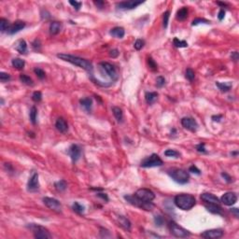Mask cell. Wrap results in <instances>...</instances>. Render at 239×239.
Returning <instances> with one entry per match:
<instances>
[{"label":"cell","mask_w":239,"mask_h":239,"mask_svg":"<svg viewBox=\"0 0 239 239\" xmlns=\"http://www.w3.org/2000/svg\"><path fill=\"white\" fill-rule=\"evenodd\" d=\"M205 207L212 214H217V215H221L222 214V208L220 206L219 204H205Z\"/></svg>","instance_id":"d6986e66"},{"label":"cell","mask_w":239,"mask_h":239,"mask_svg":"<svg viewBox=\"0 0 239 239\" xmlns=\"http://www.w3.org/2000/svg\"><path fill=\"white\" fill-rule=\"evenodd\" d=\"M55 127L56 129L60 132V133H66L67 130H68V125L65 122V120L63 119V118H59L56 123H55Z\"/></svg>","instance_id":"44dd1931"},{"label":"cell","mask_w":239,"mask_h":239,"mask_svg":"<svg viewBox=\"0 0 239 239\" xmlns=\"http://www.w3.org/2000/svg\"><path fill=\"white\" fill-rule=\"evenodd\" d=\"M97 196H98V197H100V198H102V199H103V200H105L106 202H108V195H107L106 194L98 193V194H97Z\"/></svg>","instance_id":"6f0895ef"},{"label":"cell","mask_w":239,"mask_h":239,"mask_svg":"<svg viewBox=\"0 0 239 239\" xmlns=\"http://www.w3.org/2000/svg\"><path fill=\"white\" fill-rule=\"evenodd\" d=\"M81 107L84 108V109L87 111V112H91L92 111V99L91 97H85V98H82L80 99V101Z\"/></svg>","instance_id":"d4e9b609"},{"label":"cell","mask_w":239,"mask_h":239,"mask_svg":"<svg viewBox=\"0 0 239 239\" xmlns=\"http://www.w3.org/2000/svg\"><path fill=\"white\" fill-rule=\"evenodd\" d=\"M216 86L221 90V92H229L231 90L233 84H232V82H219V81H217L216 82Z\"/></svg>","instance_id":"4316f807"},{"label":"cell","mask_w":239,"mask_h":239,"mask_svg":"<svg viewBox=\"0 0 239 239\" xmlns=\"http://www.w3.org/2000/svg\"><path fill=\"white\" fill-rule=\"evenodd\" d=\"M236 201H237V195L232 192L224 194L221 198V202L225 206H233L236 203Z\"/></svg>","instance_id":"9a60e30c"},{"label":"cell","mask_w":239,"mask_h":239,"mask_svg":"<svg viewBox=\"0 0 239 239\" xmlns=\"http://www.w3.org/2000/svg\"><path fill=\"white\" fill-rule=\"evenodd\" d=\"M135 195L139 200L145 202V203H151L155 198V194L152 190H151L150 189H145V188L137 190Z\"/></svg>","instance_id":"ba28073f"},{"label":"cell","mask_w":239,"mask_h":239,"mask_svg":"<svg viewBox=\"0 0 239 239\" xmlns=\"http://www.w3.org/2000/svg\"><path fill=\"white\" fill-rule=\"evenodd\" d=\"M141 167H145V168H151V167H157L163 165V161L159 157L158 154H151V156L145 158L140 163Z\"/></svg>","instance_id":"5b68a950"},{"label":"cell","mask_w":239,"mask_h":239,"mask_svg":"<svg viewBox=\"0 0 239 239\" xmlns=\"http://www.w3.org/2000/svg\"><path fill=\"white\" fill-rule=\"evenodd\" d=\"M171 178L178 184H186L189 182V173L183 169H172L168 172Z\"/></svg>","instance_id":"277c9868"},{"label":"cell","mask_w":239,"mask_h":239,"mask_svg":"<svg viewBox=\"0 0 239 239\" xmlns=\"http://www.w3.org/2000/svg\"><path fill=\"white\" fill-rule=\"evenodd\" d=\"M99 70L103 74H106V76L109 79V80L113 83L119 79V75L117 72V69L115 66L108 62H102L99 65Z\"/></svg>","instance_id":"3957f363"},{"label":"cell","mask_w":239,"mask_h":239,"mask_svg":"<svg viewBox=\"0 0 239 239\" xmlns=\"http://www.w3.org/2000/svg\"><path fill=\"white\" fill-rule=\"evenodd\" d=\"M32 47L34 48V50L35 51H39L40 50V47H41V44H40V42H39V40H35L33 43H32Z\"/></svg>","instance_id":"816d5d0a"},{"label":"cell","mask_w":239,"mask_h":239,"mask_svg":"<svg viewBox=\"0 0 239 239\" xmlns=\"http://www.w3.org/2000/svg\"><path fill=\"white\" fill-rule=\"evenodd\" d=\"M163 218L160 216V215H157V216L154 217V222L157 226H162L163 224Z\"/></svg>","instance_id":"c3c4849f"},{"label":"cell","mask_w":239,"mask_h":239,"mask_svg":"<svg viewBox=\"0 0 239 239\" xmlns=\"http://www.w3.org/2000/svg\"><path fill=\"white\" fill-rule=\"evenodd\" d=\"M124 199L130 203L133 206H135L137 207L143 208V209H146V210H151V208L153 207V205L151 203H145L141 200H139L135 195H125Z\"/></svg>","instance_id":"9c48e42d"},{"label":"cell","mask_w":239,"mask_h":239,"mask_svg":"<svg viewBox=\"0 0 239 239\" xmlns=\"http://www.w3.org/2000/svg\"><path fill=\"white\" fill-rule=\"evenodd\" d=\"M62 29V23L59 22H53L50 25V34L53 36H55L59 34V32Z\"/></svg>","instance_id":"603a6c76"},{"label":"cell","mask_w":239,"mask_h":239,"mask_svg":"<svg viewBox=\"0 0 239 239\" xmlns=\"http://www.w3.org/2000/svg\"><path fill=\"white\" fill-rule=\"evenodd\" d=\"M169 229H170V233L178 238H186L190 235V233L188 230L184 229L183 227L179 226L174 221H171L169 223Z\"/></svg>","instance_id":"52a82bcc"},{"label":"cell","mask_w":239,"mask_h":239,"mask_svg":"<svg viewBox=\"0 0 239 239\" xmlns=\"http://www.w3.org/2000/svg\"><path fill=\"white\" fill-rule=\"evenodd\" d=\"M173 44L175 45V47L177 48H187L188 47V43L185 40H179L178 37H175L173 40Z\"/></svg>","instance_id":"8d00e7d4"},{"label":"cell","mask_w":239,"mask_h":239,"mask_svg":"<svg viewBox=\"0 0 239 239\" xmlns=\"http://www.w3.org/2000/svg\"><path fill=\"white\" fill-rule=\"evenodd\" d=\"M67 153L69 154V156L71 157V160H72V162L75 163L76 162L79 161V159L80 158V155H81V151H80V148L76 145V144H73L71 145L70 148L68 149L67 151Z\"/></svg>","instance_id":"4fadbf2b"},{"label":"cell","mask_w":239,"mask_h":239,"mask_svg":"<svg viewBox=\"0 0 239 239\" xmlns=\"http://www.w3.org/2000/svg\"><path fill=\"white\" fill-rule=\"evenodd\" d=\"M200 23H206V25H208V23H210V22L207 21V20H206V19L197 18V19H194V20L193 21L192 25H193V26H194V25H200Z\"/></svg>","instance_id":"b9f144b4"},{"label":"cell","mask_w":239,"mask_h":239,"mask_svg":"<svg viewBox=\"0 0 239 239\" xmlns=\"http://www.w3.org/2000/svg\"><path fill=\"white\" fill-rule=\"evenodd\" d=\"M34 72H35V74L37 76V78L40 79V80H43V79H45V77H46V74H45V72H44V70L41 69V68H39V67H36V68L34 69Z\"/></svg>","instance_id":"f35d334b"},{"label":"cell","mask_w":239,"mask_h":239,"mask_svg":"<svg viewBox=\"0 0 239 239\" xmlns=\"http://www.w3.org/2000/svg\"><path fill=\"white\" fill-rule=\"evenodd\" d=\"M189 171H190V172H192V173H194V174H196V175H200V174H201V171L197 168V167H196L194 164L192 165V166H190Z\"/></svg>","instance_id":"681fc988"},{"label":"cell","mask_w":239,"mask_h":239,"mask_svg":"<svg viewBox=\"0 0 239 239\" xmlns=\"http://www.w3.org/2000/svg\"><path fill=\"white\" fill-rule=\"evenodd\" d=\"M29 116H30V121L33 124H36L37 123V109L36 107H32L31 110H30V113H29Z\"/></svg>","instance_id":"836d02e7"},{"label":"cell","mask_w":239,"mask_h":239,"mask_svg":"<svg viewBox=\"0 0 239 239\" xmlns=\"http://www.w3.org/2000/svg\"><path fill=\"white\" fill-rule=\"evenodd\" d=\"M39 189V181H38V174L33 173L30 177L27 183V190L29 192H36Z\"/></svg>","instance_id":"2e32d148"},{"label":"cell","mask_w":239,"mask_h":239,"mask_svg":"<svg viewBox=\"0 0 239 239\" xmlns=\"http://www.w3.org/2000/svg\"><path fill=\"white\" fill-rule=\"evenodd\" d=\"M174 203L179 209L190 210L195 206L196 200H195L194 196H193L192 194H178L175 196Z\"/></svg>","instance_id":"7a4b0ae2"},{"label":"cell","mask_w":239,"mask_h":239,"mask_svg":"<svg viewBox=\"0 0 239 239\" xmlns=\"http://www.w3.org/2000/svg\"><path fill=\"white\" fill-rule=\"evenodd\" d=\"M164 155L166 157H174V158H178L180 156V153L175 150H167L164 151Z\"/></svg>","instance_id":"74e56055"},{"label":"cell","mask_w":239,"mask_h":239,"mask_svg":"<svg viewBox=\"0 0 239 239\" xmlns=\"http://www.w3.org/2000/svg\"><path fill=\"white\" fill-rule=\"evenodd\" d=\"M69 4L72 6L76 10H80L81 6H82V3L81 2H77V1H73V0H70L69 1Z\"/></svg>","instance_id":"ee69618b"},{"label":"cell","mask_w":239,"mask_h":239,"mask_svg":"<svg viewBox=\"0 0 239 239\" xmlns=\"http://www.w3.org/2000/svg\"><path fill=\"white\" fill-rule=\"evenodd\" d=\"M144 45H145V41L143 40V39L138 38V39L135 40L134 47H135V49L136 51H140V50L142 49V48L144 47Z\"/></svg>","instance_id":"ab89813d"},{"label":"cell","mask_w":239,"mask_h":239,"mask_svg":"<svg viewBox=\"0 0 239 239\" xmlns=\"http://www.w3.org/2000/svg\"><path fill=\"white\" fill-rule=\"evenodd\" d=\"M34 233V236L37 239H50L52 238V234L45 227L37 225V224H31L28 226Z\"/></svg>","instance_id":"8992f818"},{"label":"cell","mask_w":239,"mask_h":239,"mask_svg":"<svg viewBox=\"0 0 239 239\" xmlns=\"http://www.w3.org/2000/svg\"><path fill=\"white\" fill-rule=\"evenodd\" d=\"M109 34L114 37H117V38H123L125 35V31H124V28L123 27H120V26H117V27H114L110 30Z\"/></svg>","instance_id":"7402d4cb"},{"label":"cell","mask_w":239,"mask_h":239,"mask_svg":"<svg viewBox=\"0 0 239 239\" xmlns=\"http://www.w3.org/2000/svg\"><path fill=\"white\" fill-rule=\"evenodd\" d=\"M185 77L188 80L190 81H193L195 78V73L194 71L192 68H187L186 69V72H185Z\"/></svg>","instance_id":"d590c367"},{"label":"cell","mask_w":239,"mask_h":239,"mask_svg":"<svg viewBox=\"0 0 239 239\" xmlns=\"http://www.w3.org/2000/svg\"><path fill=\"white\" fill-rule=\"evenodd\" d=\"M20 80L23 83V84H25V85H28V86H33L34 85V81H33V80L30 78V77H28L27 75H21L20 76Z\"/></svg>","instance_id":"d6a6232c"},{"label":"cell","mask_w":239,"mask_h":239,"mask_svg":"<svg viewBox=\"0 0 239 239\" xmlns=\"http://www.w3.org/2000/svg\"><path fill=\"white\" fill-rule=\"evenodd\" d=\"M43 203L44 205L49 207L51 210L55 211L57 213H60L62 211V205L61 203L55 199V198H52V197H44L43 198Z\"/></svg>","instance_id":"30bf717a"},{"label":"cell","mask_w":239,"mask_h":239,"mask_svg":"<svg viewBox=\"0 0 239 239\" xmlns=\"http://www.w3.org/2000/svg\"><path fill=\"white\" fill-rule=\"evenodd\" d=\"M232 211L234 213V215H235V217L237 218L238 217V209L237 208H232Z\"/></svg>","instance_id":"94428289"},{"label":"cell","mask_w":239,"mask_h":239,"mask_svg":"<svg viewBox=\"0 0 239 239\" xmlns=\"http://www.w3.org/2000/svg\"><path fill=\"white\" fill-rule=\"evenodd\" d=\"M117 221L120 226H122L125 230H130L131 229V222L129 221L128 219H126L123 216H118L117 217Z\"/></svg>","instance_id":"cb8c5ba5"},{"label":"cell","mask_w":239,"mask_h":239,"mask_svg":"<svg viewBox=\"0 0 239 239\" xmlns=\"http://www.w3.org/2000/svg\"><path fill=\"white\" fill-rule=\"evenodd\" d=\"M93 3H94L95 5H96L99 9H101V8L103 7V5L105 4L104 1H93Z\"/></svg>","instance_id":"91938a15"},{"label":"cell","mask_w":239,"mask_h":239,"mask_svg":"<svg viewBox=\"0 0 239 239\" xmlns=\"http://www.w3.org/2000/svg\"><path fill=\"white\" fill-rule=\"evenodd\" d=\"M119 54H120V53H119V51L116 50V49L110 51V53H109V55H110V57H112V58H116V57H118Z\"/></svg>","instance_id":"db71d44e"},{"label":"cell","mask_w":239,"mask_h":239,"mask_svg":"<svg viewBox=\"0 0 239 239\" xmlns=\"http://www.w3.org/2000/svg\"><path fill=\"white\" fill-rule=\"evenodd\" d=\"M221 177H222V178L225 179V181L228 182V183H231V182L233 181V178H232L227 173H225V172H222V173H221Z\"/></svg>","instance_id":"f5cc1de1"},{"label":"cell","mask_w":239,"mask_h":239,"mask_svg":"<svg viewBox=\"0 0 239 239\" xmlns=\"http://www.w3.org/2000/svg\"><path fill=\"white\" fill-rule=\"evenodd\" d=\"M231 58H232V60H233L234 62H237V60L239 59V54H238V53H237V52H233V53H232V54H231Z\"/></svg>","instance_id":"11a10c76"},{"label":"cell","mask_w":239,"mask_h":239,"mask_svg":"<svg viewBox=\"0 0 239 239\" xmlns=\"http://www.w3.org/2000/svg\"><path fill=\"white\" fill-rule=\"evenodd\" d=\"M148 64H149V66H150V68L151 69H152L153 71H155V70H157V64L154 62V60L151 58V57H149V59H148Z\"/></svg>","instance_id":"bcb514c9"},{"label":"cell","mask_w":239,"mask_h":239,"mask_svg":"<svg viewBox=\"0 0 239 239\" xmlns=\"http://www.w3.org/2000/svg\"><path fill=\"white\" fill-rule=\"evenodd\" d=\"M196 151H199V152H202V153H206V151L205 149V144H204V143H200L199 145L196 146Z\"/></svg>","instance_id":"f907efd6"},{"label":"cell","mask_w":239,"mask_h":239,"mask_svg":"<svg viewBox=\"0 0 239 239\" xmlns=\"http://www.w3.org/2000/svg\"><path fill=\"white\" fill-rule=\"evenodd\" d=\"M222 118L221 115H218V116H212V120L214 122H220L221 119Z\"/></svg>","instance_id":"680465c9"},{"label":"cell","mask_w":239,"mask_h":239,"mask_svg":"<svg viewBox=\"0 0 239 239\" xmlns=\"http://www.w3.org/2000/svg\"><path fill=\"white\" fill-rule=\"evenodd\" d=\"M42 99V93L41 92H35L32 94V100L34 102H40Z\"/></svg>","instance_id":"7bdbcfd3"},{"label":"cell","mask_w":239,"mask_h":239,"mask_svg":"<svg viewBox=\"0 0 239 239\" xmlns=\"http://www.w3.org/2000/svg\"><path fill=\"white\" fill-rule=\"evenodd\" d=\"M201 199L206 202V203H208V204H219L221 203V200L216 196L214 195L213 194H210V193H204L201 194Z\"/></svg>","instance_id":"ac0fdd59"},{"label":"cell","mask_w":239,"mask_h":239,"mask_svg":"<svg viewBox=\"0 0 239 239\" xmlns=\"http://www.w3.org/2000/svg\"><path fill=\"white\" fill-rule=\"evenodd\" d=\"M181 124L182 126L190 131V132H196V130L198 129V123L195 121L194 119L190 118V117H185L181 120Z\"/></svg>","instance_id":"8fae6325"},{"label":"cell","mask_w":239,"mask_h":239,"mask_svg":"<svg viewBox=\"0 0 239 239\" xmlns=\"http://www.w3.org/2000/svg\"><path fill=\"white\" fill-rule=\"evenodd\" d=\"M224 16H225V11H224L223 10H221L220 12H219V14H218L219 20H220V21H222V20L224 19Z\"/></svg>","instance_id":"9f6ffc18"},{"label":"cell","mask_w":239,"mask_h":239,"mask_svg":"<svg viewBox=\"0 0 239 239\" xmlns=\"http://www.w3.org/2000/svg\"><path fill=\"white\" fill-rule=\"evenodd\" d=\"M145 99L146 102L149 105H152L153 103H155L158 99V93L156 92H146L145 94Z\"/></svg>","instance_id":"484cf974"},{"label":"cell","mask_w":239,"mask_h":239,"mask_svg":"<svg viewBox=\"0 0 239 239\" xmlns=\"http://www.w3.org/2000/svg\"><path fill=\"white\" fill-rule=\"evenodd\" d=\"M164 84H165V80H164V78L162 77V76H159V77L156 79V85H157V87H158V88H162Z\"/></svg>","instance_id":"7dc6e473"},{"label":"cell","mask_w":239,"mask_h":239,"mask_svg":"<svg viewBox=\"0 0 239 239\" xmlns=\"http://www.w3.org/2000/svg\"><path fill=\"white\" fill-rule=\"evenodd\" d=\"M217 4H218V5H221V6H223V7H224V6H227V4H225V3H221V2H218Z\"/></svg>","instance_id":"6125c7cd"},{"label":"cell","mask_w":239,"mask_h":239,"mask_svg":"<svg viewBox=\"0 0 239 239\" xmlns=\"http://www.w3.org/2000/svg\"><path fill=\"white\" fill-rule=\"evenodd\" d=\"M14 45H15V46H14V49H15L18 53H22V54L26 53V52H27V44H26L25 40L19 39Z\"/></svg>","instance_id":"ffe728a7"},{"label":"cell","mask_w":239,"mask_h":239,"mask_svg":"<svg viewBox=\"0 0 239 239\" xmlns=\"http://www.w3.org/2000/svg\"><path fill=\"white\" fill-rule=\"evenodd\" d=\"M188 17V9L186 7H183L181 8L180 10H178L177 12V19L179 20V21H184L186 20Z\"/></svg>","instance_id":"f546056e"},{"label":"cell","mask_w":239,"mask_h":239,"mask_svg":"<svg viewBox=\"0 0 239 239\" xmlns=\"http://www.w3.org/2000/svg\"><path fill=\"white\" fill-rule=\"evenodd\" d=\"M25 27V22L22 21H16L13 25H11L10 28L9 29V31L7 32L9 35H14L18 32H20L21 30H22Z\"/></svg>","instance_id":"e0dca14e"},{"label":"cell","mask_w":239,"mask_h":239,"mask_svg":"<svg viewBox=\"0 0 239 239\" xmlns=\"http://www.w3.org/2000/svg\"><path fill=\"white\" fill-rule=\"evenodd\" d=\"M112 112H113V115L114 117L116 118V120L119 122V123H122L123 122V110L118 108V107H113L112 108Z\"/></svg>","instance_id":"83f0119b"},{"label":"cell","mask_w":239,"mask_h":239,"mask_svg":"<svg viewBox=\"0 0 239 239\" xmlns=\"http://www.w3.org/2000/svg\"><path fill=\"white\" fill-rule=\"evenodd\" d=\"M57 57L63 61H65V62H68L70 64L72 65H75L86 71H88V72H92V65L90 61L86 60V59H83V58H80V57H78V56H74V55H71V54H66V53H60V54H57Z\"/></svg>","instance_id":"6da1fadb"},{"label":"cell","mask_w":239,"mask_h":239,"mask_svg":"<svg viewBox=\"0 0 239 239\" xmlns=\"http://www.w3.org/2000/svg\"><path fill=\"white\" fill-rule=\"evenodd\" d=\"M223 230L221 229H211V230H206L204 233H201V236L206 239H218L223 236Z\"/></svg>","instance_id":"7c38bea8"},{"label":"cell","mask_w":239,"mask_h":239,"mask_svg":"<svg viewBox=\"0 0 239 239\" xmlns=\"http://www.w3.org/2000/svg\"><path fill=\"white\" fill-rule=\"evenodd\" d=\"M54 187L58 192H64V190H65V189L67 188V183H66L65 180L62 179V180H59V181L55 182Z\"/></svg>","instance_id":"1f68e13d"},{"label":"cell","mask_w":239,"mask_h":239,"mask_svg":"<svg viewBox=\"0 0 239 239\" xmlns=\"http://www.w3.org/2000/svg\"><path fill=\"white\" fill-rule=\"evenodd\" d=\"M10 80V74L5 72H0V80H1V82H6Z\"/></svg>","instance_id":"f6af8a7d"},{"label":"cell","mask_w":239,"mask_h":239,"mask_svg":"<svg viewBox=\"0 0 239 239\" xmlns=\"http://www.w3.org/2000/svg\"><path fill=\"white\" fill-rule=\"evenodd\" d=\"M11 65H12V66L14 68H16L18 70H21V69H22L23 67H25V61H23L22 59H21V58H14L11 61Z\"/></svg>","instance_id":"f1b7e54d"},{"label":"cell","mask_w":239,"mask_h":239,"mask_svg":"<svg viewBox=\"0 0 239 239\" xmlns=\"http://www.w3.org/2000/svg\"><path fill=\"white\" fill-rule=\"evenodd\" d=\"M10 22L4 18L0 19V30H1V32H8L9 29L10 28Z\"/></svg>","instance_id":"4dcf8cb0"},{"label":"cell","mask_w":239,"mask_h":239,"mask_svg":"<svg viewBox=\"0 0 239 239\" xmlns=\"http://www.w3.org/2000/svg\"><path fill=\"white\" fill-rule=\"evenodd\" d=\"M72 208H73V210H74L76 213H78V214H83V213H84V210H85L84 206L80 205V204L78 203V202H75V203L73 204Z\"/></svg>","instance_id":"e575fe53"},{"label":"cell","mask_w":239,"mask_h":239,"mask_svg":"<svg viewBox=\"0 0 239 239\" xmlns=\"http://www.w3.org/2000/svg\"><path fill=\"white\" fill-rule=\"evenodd\" d=\"M169 17H170V11H165L163 13V27L167 28V25H168V21H169Z\"/></svg>","instance_id":"60d3db41"},{"label":"cell","mask_w":239,"mask_h":239,"mask_svg":"<svg viewBox=\"0 0 239 239\" xmlns=\"http://www.w3.org/2000/svg\"><path fill=\"white\" fill-rule=\"evenodd\" d=\"M231 154H232V155H237V154H238V151H234V152H232Z\"/></svg>","instance_id":"be15d7a7"},{"label":"cell","mask_w":239,"mask_h":239,"mask_svg":"<svg viewBox=\"0 0 239 239\" xmlns=\"http://www.w3.org/2000/svg\"><path fill=\"white\" fill-rule=\"evenodd\" d=\"M143 3V1H123V2H120L117 4V8L120 10H134L136 7H138L139 5H141Z\"/></svg>","instance_id":"5bb4252c"}]
</instances>
